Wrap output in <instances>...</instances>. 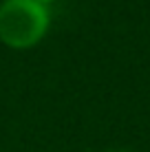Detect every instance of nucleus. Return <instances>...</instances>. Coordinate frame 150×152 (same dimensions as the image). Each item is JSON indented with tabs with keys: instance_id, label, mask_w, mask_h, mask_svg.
Masks as SVG:
<instances>
[{
	"instance_id": "1",
	"label": "nucleus",
	"mask_w": 150,
	"mask_h": 152,
	"mask_svg": "<svg viewBox=\"0 0 150 152\" xmlns=\"http://www.w3.org/2000/svg\"><path fill=\"white\" fill-rule=\"evenodd\" d=\"M51 20V9L38 0H2L0 42L11 51H29L46 38Z\"/></svg>"
},
{
	"instance_id": "3",
	"label": "nucleus",
	"mask_w": 150,
	"mask_h": 152,
	"mask_svg": "<svg viewBox=\"0 0 150 152\" xmlns=\"http://www.w3.org/2000/svg\"><path fill=\"white\" fill-rule=\"evenodd\" d=\"M108 152H130V150H108Z\"/></svg>"
},
{
	"instance_id": "2",
	"label": "nucleus",
	"mask_w": 150,
	"mask_h": 152,
	"mask_svg": "<svg viewBox=\"0 0 150 152\" xmlns=\"http://www.w3.org/2000/svg\"><path fill=\"white\" fill-rule=\"evenodd\" d=\"M38 2H40V4H44V7H49V9H51V7H53L55 2H58V0H38Z\"/></svg>"
}]
</instances>
